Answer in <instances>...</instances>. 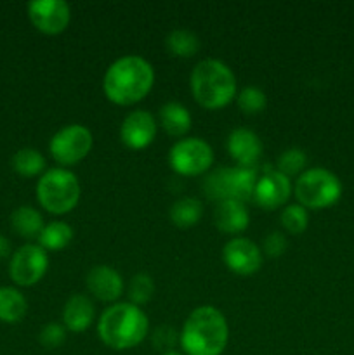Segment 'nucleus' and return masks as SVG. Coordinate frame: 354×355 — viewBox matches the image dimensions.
Segmentation results:
<instances>
[{"instance_id": "nucleus-9", "label": "nucleus", "mask_w": 354, "mask_h": 355, "mask_svg": "<svg viewBox=\"0 0 354 355\" xmlns=\"http://www.w3.org/2000/svg\"><path fill=\"white\" fill-rule=\"evenodd\" d=\"M94 146L92 132L78 123L62 127L52 135L49 151L52 158L62 166H71L82 162Z\"/></svg>"}, {"instance_id": "nucleus-18", "label": "nucleus", "mask_w": 354, "mask_h": 355, "mask_svg": "<svg viewBox=\"0 0 354 355\" xmlns=\"http://www.w3.org/2000/svg\"><path fill=\"white\" fill-rule=\"evenodd\" d=\"M214 222L219 231L226 234H239L250 224L248 208L239 201H222L215 208Z\"/></svg>"}, {"instance_id": "nucleus-16", "label": "nucleus", "mask_w": 354, "mask_h": 355, "mask_svg": "<svg viewBox=\"0 0 354 355\" xmlns=\"http://www.w3.org/2000/svg\"><path fill=\"white\" fill-rule=\"evenodd\" d=\"M87 290L101 302H117L124 293V279L113 267L97 266L85 277Z\"/></svg>"}, {"instance_id": "nucleus-33", "label": "nucleus", "mask_w": 354, "mask_h": 355, "mask_svg": "<svg viewBox=\"0 0 354 355\" xmlns=\"http://www.w3.org/2000/svg\"><path fill=\"white\" fill-rule=\"evenodd\" d=\"M10 253V243L6 236L0 234V259H6Z\"/></svg>"}, {"instance_id": "nucleus-23", "label": "nucleus", "mask_w": 354, "mask_h": 355, "mask_svg": "<svg viewBox=\"0 0 354 355\" xmlns=\"http://www.w3.org/2000/svg\"><path fill=\"white\" fill-rule=\"evenodd\" d=\"M165 47L174 58H193L200 51V38L186 28H176L165 38Z\"/></svg>"}, {"instance_id": "nucleus-2", "label": "nucleus", "mask_w": 354, "mask_h": 355, "mask_svg": "<svg viewBox=\"0 0 354 355\" xmlns=\"http://www.w3.org/2000/svg\"><path fill=\"white\" fill-rule=\"evenodd\" d=\"M228 340V321L224 314L212 305L194 309L179 335V343L186 355H222Z\"/></svg>"}, {"instance_id": "nucleus-19", "label": "nucleus", "mask_w": 354, "mask_h": 355, "mask_svg": "<svg viewBox=\"0 0 354 355\" xmlns=\"http://www.w3.org/2000/svg\"><path fill=\"white\" fill-rule=\"evenodd\" d=\"M191 114L180 103H167L160 107V125L170 137H183L191 128Z\"/></svg>"}, {"instance_id": "nucleus-7", "label": "nucleus", "mask_w": 354, "mask_h": 355, "mask_svg": "<svg viewBox=\"0 0 354 355\" xmlns=\"http://www.w3.org/2000/svg\"><path fill=\"white\" fill-rule=\"evenodd\" d=\"M342 196L339 177L326 168H309L295 182V198L307 210H325L333 207Z\"/></svg>"}, {"instance_id": "nucleus-27", "label": "nucleus", "mask_w": 354, "mask_h": 355, "mask_svg": "<svg viewBox=\"0 0 354 355\" xmlns=\"http://www.w3.org/2000/svg\"><path fill=\"white\" fill-rule=\"evenodd\" d=\"M155 293V283H153V277L146 272H139L135 276H132L130 284H128V298H130V304L137 305H146L153 298Z\"/></svg>"}, {"instance_id": "nucleus-22", "label": "nucleus", "mask_w": 354, "mask_h": 355, "mask_svg": "<svg viewBox=\"0 0 354 355\" xmlns=\"http://www.w3.org/2000/svg\"><path fill=\"white\" fill-rule=\"evenodd\" d=\"M203 205L196 198H180L170 208V220L176 227L189 229L201 220Z\"/></svg>"}, {"instance_id": "nucleus-30", "label": "nucleus", "mask_w": 354, "mask_h": 355, "mask_svg": "<svg viewBox=\"0 0 354 355\" xmlns=\"http://www.w3.org/2000/svg\"><path fill=\"white\" fill-rule=\"evenodd\" d=\"M66 331L68 329L62 324H58V322H49L42 328L40 335H38V340H40L42 345L45 349H58L65 343L66 340Z\"/></svg>"}, {"instance_id": "nucleus-1", "label": "nucleus", "mask_w": 354, "mask_h": 355, "mask_svg": "<svg viewBox=\"0 0 354 355\" xmlns=\"http://www.w3.org/2000/svg\"><path fill=\"white\" fill-rule=\"evenodd\" d=\"M155 83V69L141 55H124L106 69L103 92L118 106H132L144 99Z\"/></svg>"}, {"instance_id": "nucleus-31", "label": "nucleus", "mask_w": 354, "mask_h": 355, "mask_svg": "<svg viewBox=\"0 0 354 355\" xmlns=\"http://www.w3.org/2000/svg\"><path fill=\"white\" fill-rule=\"evenodd\" d=\"M179 342V335L172 326H160L155 333H153V345L158 350L165 352H172L176 343Z\"/></svg>"}, {"instance_id": "nucleus-17", "label": "nucleus", "mask_w": 354, "mask_h": 355, "mask_svg": "<svg viewBox=\"0 0 354 355\" xmlns=\"http://www.w3.org/2000/svg\"><path fill=\"white\" fill-rule=\"evenodd\" d=\"M96 315L92 300L85 295H73L62 309V324L71 333H83L90 328Z\"/></svg>"}, {"instance_id": "nucleus-11", "label": "nucleus", "mask_w": 354, "mask_h": 355, "mask_svg": "<svg viewBox=\"0 0 354 355\" xmlns=\"http://www.w3.org/2000/svg\"><path fill=\"white\" fill-rule=\"evenodd\" d=\"M31 24L45 35H59L68 28L71 9L62 0H35L28 3Z\"/></svg>"}, {"instance_id": "nucleus-5", "label": "nucleus", "mask_w": 354, "mask_h": 355, "mask_svg": "<svg viewBox=\"0 0 354 355\" xmlns=\"http://www.w3.org/2000/svg\"><path fill=\"white\" fill-rule=\"evenodd\" d=\"M257 170L245 166H221L208 173L203 180V193L208 200L217 201H239L246 203L252 200L257 184Z\"/></svg>"}, {"instance_id": "nucleus-25", "label": "nucleus", "mask_w": 354, "mask_h": 355, "mask_svg": "<svg viewBox=\"0 0 354 355\" xmlns=\"http://www.w3.org/2000/svg\"><path fill=\"white\" fill-rule=\"evenodd\" d=\"M12 168L21 177H37L38 173H42L45 170V158L37 149H19L12 156Z\"/></svg>"}, {"instance_id": "nucleus-8", "label": "nucleus", "mask_w": 354, "mask_h": 355, "mask_svg": "<svg viewBox=\"0 0 354 355\" xmlns=\"http://www.w3.org/2000/svg\"><path fill=\"white\" fill-rule=\"evenodd\" d=\"M169 163L183 177H196L208 172L214 163V151L198 137H184L170 148Z\"/></svg>"}, {"instance_id": "nucleus-32", "label": "nucleus", "mask_w": 354, "mask_h": 355, "mask_svg": "<svg viewBox=\"0 0 354 355\" xmlns=\"http://www.w3.org/2000/svg\"><path fill=\"white\" fill-rule=\"evenodd\" d=\"M288 241L283 232H269L264 239V253L267 257H281L287 252Z\"/></svg>"}, {"instance_id": "nucleus-4", "label": "nucleus", "mask_w": 354, "mask_h": 355, "mask_svg": "<svg viewBox=\"0 0 354 355\" xmlns=\"http://www.w3.org/2000/svg\"><path fill=\"white\" fill-rule=\"evenodd\" d=\"M194 101L205 110H221L236 97V76L228 64L205 59L194 66L189 78Z\"/></svg>"}, {"instance_id": "nucleus-12", "label": "nucleus", "mask_w": 354, "mask_h": 355, "mask_svg": "<svg viewBox=\"0 0 354 355\" xmlns=\"http://www.w3.org/2000/svg\"><path fill=\"white\" fill-rule=\"evenodd\" d=\"M226 267L236 276H253L262 267V252L246 238H233L222 250Z\"/></svg>"}, {"instance_id": "nucleus-14", "label": "nucleus", "mask_w": 354, "mask_h": 355, "mask_svg": "<svg viewBox=\"0 0 354 355\" xmlns=\"http://www.w3.org/2000/svg\"><path fill=\"white\" fill-rule=\"evenodd\" d=\"M156 120L151 113L144 110L132 111L125 116L120 128V139L128 149H144L155 141Z\"/></svg>"}, {"instance_id": "nucleus-20", "label": "nucleus", "mask_w": 354, "mask_h": 355, "mask_svg": "<svg viewBox=\"0 0 354 355\" xmlns=\"http://www.w3.org/2000/svg\"><path fill=\"white\" fill-rule=\"evenodd\" d=\"M10 225L16 234L26 239H38L45 227L42 215L31 207L16 208L10 215Z\"/></svg>"}, {"instance_id": "nucleus-10", "label": "nucleus", "mask_w": 354, "mask_h": 355, "mask_svg": "<svg viewBox=\"0 0 354 355\" xmlns=\"http://www.w3.org/2000/svg\"><path fill=\"white\" fill-rule=\"evenodd\" d=\"M49 257L42 246L24 245L12 255L9 266L10 279L19 286H33L45 276Z\"/></svg>"}, {"instance_id": "nucleus-6", "label": "nucleus", "mask_w": 354, "mask_h": 355, "mask_svg": "<svg viewBox=\"0 0 354 355\" xmlns=\"http://www.w3.org/2000/svg\"><path fill=\"white\" fill-rule=\"evenodd\" d=\"M80 194L78 179L66 168L47 170L37 184L38 203L54 215L69 214L78 205Z\"/></svg>"}, {"instance_id": "nucleus-13", "label": "nucleus", "mask_w": 354, "mask_h": 355, "mask_svg": "<svg viewBox=\"0 0 354 355\" xmlns=\"http://www.w3.org/2000/svg\"><path fill=\"white\" fill-rule=\"evenodd\" d=\"M290 194V179L278 170L266 168L262 175L257 179L252 200L264 210H276L287 205Z\"/></svg>"}, {"instance_id": "nucleus-24", "label": "nucleus", "mask_w": 354, "mask_h": 355, "mask_svg": "<svg viewBox=\"0 0 354 355\" xmlns=\"http://www.w3.org/2000/svg\"><path fill=\"white\" fill-rule=\"evenodd\" d=\"M73 239V229L66 222L56 220L51 222L44 227L40 238H38V246L45 252H59L66 248Z\"/></svg>"}, {"instance_id": "nucleus-21", "label": "nucleus", "mask_w": 354, "mask_h": 355, "mask_svg": "<svg viewBox=\"0 0 354 355\" xmlns=\"http://www.w3.org/2000/svg\"><path fill=\"white\" fill-rule=\"evenodd\" d=\"M26 298L16 288H0V321L7 324L19 322L26 315Z\"/></svg>"}, {"instance_id": "nucleus-15", "label": "nucleus", "mask_w": 354, "mask_h": 355, "mask_svg": "<svg viewBox=\"0 0 354 355\" xmlns=\"http://www.w3.org/2000/svg\"><path fill=\"white\" fill-rule=\"evenodd\" d=\"M228 153L236 162V166L255 168L262 156V142L255 132L236 128L228 137Z\"/></svg>"}, {"instance_id": "nucleus-28", "label": "nucleus", "mask_w": 354, "mask_h": 355, "mask_svg": "<svg viewBox=\"0 0 354 355\" xmlns=\"http://www.w3.org/2000/svg\"><path fill=\"white\" fill-rule=\"evenodd\" d=\"M305 166H307V155L298 148L287 149L278 158V172L287 175L288 179L292 175H301V173H304Z\"/></svg>"}, {"instance_id": "nucleus-29", "label": "nucleus", "mask_w": 354, "mask_h": 355, "mask_svg": "<svg viewBox=\"0 0 354 355\" xmlns=\"http://www.w3.org/2000/svg\"><path fill=\"white\" fill-rule=\"evenodd\" d=\"M236 103H238V107L245 114H259L266 110L267 106V97L266 94L262 92L257 87H246L236 97Z\"/></svg>"}, {"instance_id": "nucleus-34", "label": "nucleus", "mask_w": 354, "mask_h": 355, "mask_svg": "<svg viewBox=\"0 0 354 355\" xmlns=\"http://www.w3.org/2000/svg\"><path fill=\"white\" fill-rule=\"evenodd\" d=\"M162 355H184V354L177 352V350H172V352H165V354H162Z\"/></svg>"}, {"instance_id": "nucleus-3", "label": "nucleus", "mask_w": 354, "mask_h": 355, "mask_svg": "<svg viewBox=\"0 0 354 355\" xmlns=\"http://www.w3.org/2000/svg\"><path fill=\"white\" fill-rule=\"evenodd\" d=\"M148 331V315L130 302H120L108 307L97 324L101 342L113 350H130L141 345Z\"/></svg>"}, {"instance_id": "nucleus-26", "label": "nucleus", "mask_w": 354, "mask_h": 355, "mask_svg": "<svg viewBox=\"0 0 354 355\" xmlns=\"http://www.w3.org/2000/svg\"><path fill=\"white\" fill-rule=\"evenodd\" d=\"M281 225L288 234L298 236L307 229L309 225V214L302 205H288L281 211Z\"/></svg>"}]
</instances>
